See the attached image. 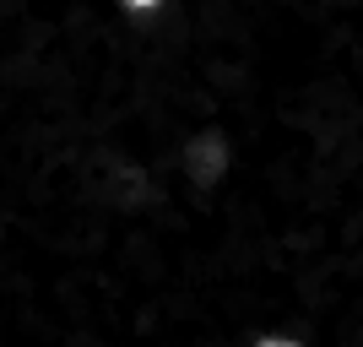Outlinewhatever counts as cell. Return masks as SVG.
<instances>
[{
  "instance_id": "6da1fadb",
  "label": "cell",
  "mask_w": 363,
  "mask_h": 347,
  "mask_svg": "<svg viewBox=\"0 0 363 347\" xmlns=\"http://www.w3.org/2000/svg\"><path fill=\"white\" fill-rule=\"evenodd\" d=\"M212 114L244 180L179 250L114 239L87 190L0 233V347H363V22L244 60Z\"/></svg>"
},
{
  "instance_id": "7a4b0ae2",
  "label": "cell",
  "mask_w": 363,
  "mask_h": 347,
  "mask_svg": "<svg viewBox=\"0 0 363 347\" xmlns=\"http://www.w3.org/2000/svg\"><path fill=\"white\" fill-rule=\"evenodd\" d=\"M114 6H120V11L130 16V22H152V16H163L168 6H174V0H114Z\"/></svg>"
}]
</instances>
